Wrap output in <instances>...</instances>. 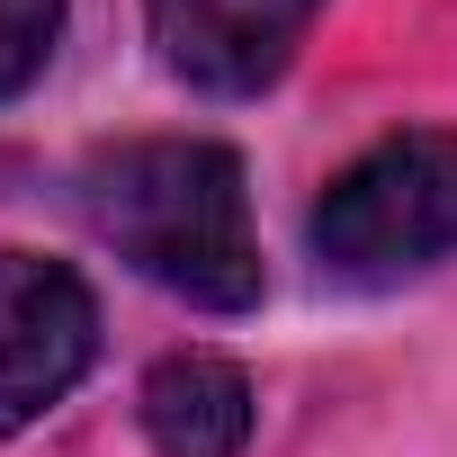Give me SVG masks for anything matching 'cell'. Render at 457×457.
Instances as JSON below:
<instances>
[{
    "mask_svg": "<svg viewBox=\"0 0 457 457\" xmlns=\"http://www.w3.org/2000/svg\"><path fill=\"white\" fill-rule=\"evenodd\" d=\"M81 206L99 224V243L117 261H135L153 287H170L206 314L261 305L243 153H224L206 135H144L81 170Z\"/></svg>",
    "mask_w": 457,
    "mask_h": 457,
    "instance_id": "1",
    "label": "cell"
},
{
    "mask_svg": "<svg viewBox=\"0 0 457 457\" xmlns=\"http://www.w3.org/2000/svg\"><path fill=\"white\" fill-rule=\"evenodd\" d=\"M314 261L332 278L386 287L457 252V135L448 126H403L368 144L323 197H314Z\"/></svg>",
    "mask_w": 457,
    "mask_h": 457,
    "instance_id": "2",
    "label": "cell"
},
{
    "mask_svg": "<svg viewBox=\"0 0 457 457\" xmlns=\"http://www.w3.org/2000/svg\"><path fill=\"white\" fill-rule=\"evenodd\" d=\"M99 359L90 287L46 252H0V439L54 412Z\"/></svg>",
    "mask_w": 457,
    "mask_h": 457,
    "instance_id": "3",
    "label": "cell"
},
{
    "mask_svg": "<svg viewBox=\"0 0 457 457\" xmlns=\"http://www.w3.org/2000/svg\"><path fill=\"white\" fill-rule=\"evenodd\" d=\"M314 10L323 0H153V46L188 90L252 99L296 63Z\"/></svg>",
    "mask_w": 457,
    "mask_h": 457,
    "instance_id": "4",
    "label": "cell"
},
{
    "mask_svg": "<svg viewBox=\"0 0 457 457\" xmlns=\"http://www.w3.org/2000/svg\"><path fill=\"white\" fill-rule=\"evenodd\" d=\"M144 430L162 457H243L252 439V377L234 359L179 350L144 377Z\"/></svg>",
    "mask_w": 457,
    "mask_h": 457,
    "instance_id": "5",
    "label": "cell"
},
{
    "mask_svg": "<svg viewBox=\"0 0 457 457\" xmlns=\"http://www.w3.org/2000/svg\"><path fill=\"white\" fill-rule=\"evenodd\" d=\"M63 37V0H0V99H19Z\"/></svg>",
    "mask_w": 457,
    "mask_h": 457,
    "instance_id": "6",
    "label": "cell"
}]
</instances>
